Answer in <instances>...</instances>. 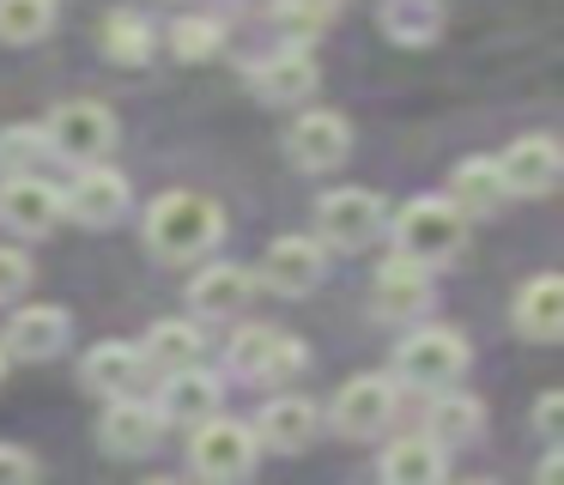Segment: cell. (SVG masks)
<instances>
[{"label": "cell", "instance_id": "cell-1", "mask_svg": "<svg viewBox=\"0 0 564 485\" xmlns=\"http://www.w3.org/2000/svg\"><path fill=\"white\" fill-rule=\"evenodd\" d=\"M219 230H225V213L195 188L164 194V201H152V213H147V242L164 255V261H195V255H207L213 242H219Z\"/></svg>", "mask_w": 564, "mask_h": 485}, {"label": "cell", "instance_id": "cell-2", "mask_svg": "<svg viewBox=\"0 0 564 485\" xmlns=\"http://www.w3.org/2000/svg\"><path fill=\"white\" fill-rule=\"evenodd\" d=\"M462 370H467V340L455 334V327H419V334H406L401 352H394V376H401L406 388H425V395L455 388Z\"/></svg>", "mask_w": 564, "mask_h": 485}, {"label": "cell", "instance_id": "cell-3", "mask_svg": "<svg viewBox=\"0 0 564 485\" xmlns=\"http://www.w3.org/2000/svg\"><path fill=\"white\" fill-rule=\"evenodd\" d=\"M462 237H467V218L455 213L449 201H413V206L394 213V249L425 261V267L449 261V255L462 249Z\"/></svg>", "mask_w": 564, "mask_h": 485}, {"label": "cell", "instance_id": "cell-4", "mask_svg": "<svg viewBox=\"0 0 564 485\" xmlns=\"http://www.w3.org/2000/svg\"><path fill=\"white\" fill-rule=\"evenodd\" d=\"M256 431L249 424H237V419H200L195 424V436H188V461H195V473L200 479H249L256 473Z\"/></svg>", "mask_w": 564, "mask_h": 485}, {"label": "cell", "instance_id": "cell-5", "mask_svg": "<svg viewBox=\"0 0 564 485\" xmlns=\"http://www.w3.org/2000/svg\"><path fill=\"white\" fill-rule=\"evenodd\" d=\"M43 133H50V146L62 158L91 164V158H104L116 146V116L104 104H91V97H67V104H55V116L43 121Z\"/></svg>", "mask_w": 564, "mask_h": 485}, {"label": "cell", "instance_id": "cell-6", "mask_svg": "<svg viewBox=\"0 0 564 485\" xmlns=\"http://www.w3.org/2000/svg\"><path fill=\"white\" fill-rule=\"evenodd\" d=\"M316 230H322V242H334V249H365V242L382 230V194H370V188L322 194L316 201Z\"/></svg>", "mask_w": 564, "mask_h": 485}, {"label": "cell", "instance_id": "cell-7", "mask_svg": "<svg viewBox=\"0 0 564 485\" xmlns=\"http://www.w3.org/2000/svg\"><path fill=\"white\" fill-rule=\"evenodd\" d=\"M62 213H74L79 225H116V218L128 213V176L122 170H110V164H79V176H74V188H62Z\"/></svg>", "mask_w": 564, "mask_h": 485}, {"label": "cell", "instance_id": "cell-8", "mask_svg": "<svg viewBox=\"0 0 564 485\" xmlns=\"http://www.w3.org/2000/svg\"><path fill=\"white\" fill-rule=\"evenodd\" d=\"M0 225L19 230V237H43L50 225H62V188L43 170L7 176V188H0Z\"/></svg>", "mask_w": 564, "mask_h": 485}, {"label": "cell", "instance_id": "cell-9", "mask_svg": "<svg viewBox=\"0 0 564 485\" xmlns=\"http://www.w3.org/2000/svg\"><path fill=\"white\" fill-rule=\"evenodd\" d=\"M498 170H503V188H510V194H528V201H540V194L558 188L564 152H558V140H552V133H528V140H516L510 152L498 158Z\"/></svg>", "mask_w": 564, "mask_h": 485}, {"label": "cell", "instance_id": "cell-10", "mask_svg": "<svg viewBox=\"0 0 564 485\" xmlns=\"http://www.w3.org/2000/svg\"><path fill=\"white\" fill-rule=\"evenodd\" d=\"M231 370L243 376H261V382H285V376L304 370V346L280 327H243L231 340Z\"/></svg>", "mask_w": 564, "mask_h": 485}, {"label": "cell", "instance_id": "cell-11", "mask_svg": "<svg viewBox=\"0 0 564 485\" xmlns=\"http://www.w3.org/2000/svg\"><path fill=\"white\" fill-rule=\"evenodd\" d=\"M98 436H104V449H110V455L134 461V455H152V449L164 443V419H159V407H152V400L110 395V412H104Z\"/></svg>", "mask_w": 564, "mask_h": 485}, {"label": "cell", "instance_id": "cell-12", "mask_svg": "<svg viewBox=\"0 0 564 485\" xmlns=\"http://www.w3.org/2000/svg\"><path fill=\"white\" fill-rule=\"evenodd\" d=\"M285 146H292L297 170H334V164H346V152H352V128H346V116H334V109H310V116L292 121Z\"/></svg>", "mask_w": 564, "mask_h": 485}, {"label": "cell", "instance_id": "cell-13", "mask_svg": "<svg viewBox=\"0 0 564 485\" xmlns=\"http://www.w3.org/2000/svg\"><path fill=\"white\" fill-rule=\"evenodd\" d=\"M394 419V382L389 376H352L334 395V431L340 436H377Z\"/></svg>", "mask_w": 564, "mask_h": 485}, {"label": "cell", "instance_id": "cell-14", "mask_svg": "<svg viewBox=\"0 0 564 485\" xmlns=\"http://www.w3.org/2000/svg\"><path fill=\"white\" fill-rule=\"evenodd\" d=\"M322 242L316 237H280L268 242V255H261V279H268V291H280V298H304V291L322 285Z\"/></svg>", "mask_w": 564, "mask_h": 485}, {"label": "cell", "instance_id": "cell-15", "mask_svg": "<svg viewBox=\"0 0 564 485\" xmlns=\"http://www.w3.org/2000/svg\"><path fill=\"white\" fill-rule=\"evenodd\" d=\"M7 352L13 358H31V364H43V358H55V352L74 340V315L62 310V303H31V310H19L13 322H7Z\"/></svg>", "mask_w": 564, "mask_h": 485}, {"label": "cell", "instance_id": "cell-16", "mask_svg": "<svg viewBox=\"0 0 564 485\" xmlns=\"http://www.w3.org/2000/svg\"><path fill=\"white\" fill-rule=\"evenodd\" d=\"M370 303H377V315H389V322H406V315H419L431 303V267L413 261V255H394V261L377 267V285H370Z\"/></svg>", "mask_w": 564, "mask_h": 485}, {"label": "cell", "instance_id": "cell-17", "mask_svg": "<svg viewBox=\"0 0 564 485\" xmlns=\"http://www.w3.org/2000/svg\"><path fill=\"white\" fill-rule=\"evenodd\" d=\"M510 322H516V334H522V340L552 346V340L564 334V279L558 273H534L522 291H516Z\"/></svg>", "mask_w": 564, "mask_h": 485}, {"label": "cell", "instance_id": "cell-18", "mask_svg": "<svg viewBox=\"0 0 564 485\" xmlns=\"http://www.w3.org/2000/svg\"><path fill=\"white\" fill-rule=\"evenodd\" d=\"M164 424H200L219 412V382H213L200 364H183V370H164V395L152 400Z\"/></svg>", "mask_w": 564, "mask_h": 485}, {"label": "cell", "instance_id": "cell-19", "mask_svg": "<svg viewBox=\"0 0 564 485\" xmlns=\"http://www.w3.org/2000/svg\"><path fill=\"white\" fill-rule=\"evenodd\" d=\"M316 407H310L304 395H273L268 407L256 412V443H273V449H285V455H297V449H310L316 443Z\"/></svg>", "mask_w": 564, "mask_h": 485}, {"label": "cell", "instance_id": "cell-20", "mask_svg": "<svg viewBox=\"0 0 564 485\" xmlns=\"http://www.w3.org/2000/svg\"><path fill=\"white\" fill-rule=\"evenodd\" d=\"M449 194H455L449 206L462 218H491L503 201H510L498 158H462V164H455V176H449Z\"/></svg>", "mask_w": 564, "mask_h": 485}, {"label": "cell", "instance_id": "cell-21", "mask_svg": "<svg viewBox=\"0 0 564 485\" xmlns=\"http://www.w3.org/2000/svg\"><path fill=\"white\" fill-rule=\"evenodd\" d=\"M249 298H256V279H249L237 261H213V267H200L195 285H188V303H195L200 315H213V322L237 315Z\"/></svg>", "mask_w": 564, "mask_h": 485}, {"label": "cell", "instance_id": "cell-22", "mask_svg": "<svg viewBox=\"0 0 564 485\" xmlns=\"http://www.w3.org/2000/svg\"><path fill=\"white\" fill-rule=\"evenodd\" d=\"M316 61L304 55V43H292V48H280V55H268L256 67V91H261V104H297V97H310L316 91Z\"/></svg>", "mask_w": 564, "mask_h": 485}, {"label": "cell", "instance_id": "cell-23", "mask_svg": "<svg viewBox=\"0 0 564 485\" xmlns=\"http://www.w3.org/2000/svg\"><path fill=\"white\" fill-rule=\"evenodd\" d=\"M86 388H98V395H128V388L140 382V370H147V358H140V346H128V340H104V346L86 352Z\"/></svg>", "mask_w": 564, "mask_h": 485}, {"label": "cell", "instance_id": "cell-24", "mask_svg": "<svg viewBox=\"0 0 564 485\" xmlns=\"http://www.w3.org/2000/svg\"><path fill=\"white\" fill-rule=\"evenodd\" d=\"M479 424H486V412H479L474 395H449V388L431 395V412H425V436H431V443H443V449L474 443Z\"/></svg>", "mask_w": 564, "mask_h": 485}, {"label": "cell", "instance_id": "cell-25", "mask_svg": "<svg viewBox=\"0 0 564 485\" xmlns=\"http://www.w3.org/2000/svg\"><path fill=\"white\" fill-rule=\"evenodd\" d=\"M443 443H431V436H401V443H389V455H382V479L389 485H437L443 479Z\"/></svg>", "mask_w": 564, "mask_h": 485}, {"label": "cell", "instance_id": "cell-26", "mask_svg": "<svg viewBox=\"0 0 564 485\" xmlns=\"http://www.w3.org/2000/svg\"><path fill=\"white\" fill-rule=\"evenodd\" d=\"M443 31V7L437 0H382V36L406 48H425Z\"/></svg>", "mask_w": 564, "mask_h": 485}, {"label": "cell", "instance_id": "cell-27", "mask_svg": "<svg viewBox=\"0 0 564 485\" xmlns=\"http://www.w3.org/2000/svg\"><path fill=\"white\" fill-rule=\"evenodd\" d=\"M200 352H207V340L195 322H159L140 346V358L159 364V370H183V364H200Z\"/></svg>", "mask_w": 564, "mask_h": 485}, {"label": "cell", "instance_id": "cell-28", "mask_svg": "<svg viewBox=\"0 0 564 485\" xmlns=\"http://www.w3.org/2000/svg\"><path fill=\"white\" fill-rule=\"evenodd\" d=\"M55 158V146H50V133L43 128H0V176H31V170H43Z\"/></svg>", "mask_w": 564, "mask_h": 485}, {"label": "cell", "instance_id": "cell-29", "mask_svg": "<svg viewBox=\"0 0 564 485\" xmlns=\"http://www.w3.org/2000/svg\"><path fill=\"white\" fill-rule=\"evenodd\" d=\"M104 48H110V61H122V67H140V61L152 55V31L140 12H110L104 19Z\"/></svg>", "mask_w": 564, "mask_h": 485}, {"label": "cell", "instance_id": "cell-30", "mask_svg": "<svg viewBox=\"0 0 564 485\" xmlns=\"http://www.w3.org/2000/svg\"><path fill=\"white\" fill-rule=\"evenodd\" d=\"M55 24V0H0V43H37Z\"/></svg>", "mask_w": 564, "mask_h": 485}, {"label": "cell", "instance_id": "cell-31", "mask_svg": "<svg viewBox=\"0 0 564 485\" xmlns=\"http://www.w3.org/2000/svg\"><path fill=\"white\" fill-rule=\"evenodd\" d=\"M273 24H280L292 43H310V36H322L334 24V0H280V7H273Z\"/></svg>", "mask_w": 564, "mask_h": 485}, {"label": "cell", "instance_id": "cell-32", "mask_svg": "<svg viewBox=\"0 0 564 485\" xmlns=\"http://www.w3.org/2000/svg\"><path fill=\"white\" fill-rule=\"evenodd\" d=\"M213 48H219V24H213V19H176L171 24V55L207 61Z\"/></svg>", "mask_w": 564, "mask_h": 485}, {"label": "cell", "instance_id": "cell-33", "mask_svg": "<svg viewBox=\"0 0 564 485\" xmlns=\"http://www.w3.org/2000/svg\"><path fill=\"white\" fill-rule=\"evenodd\" d=\"M25 285H31V261L19 249H7V242H0V303L19 298Z\"/></svg>", "mask_w": 564, "mask_h": 485}, {"label": "cell", "instance_id": "cell-34", "mask_svg": "<svg viewBox=\"0 0 564 485\" xmlns=\"http://www.w3.org/2000/svg\"><path fill=\"white\" fill-rule=\"evenodd\" d=\"M25 479H37V455H31V449L0 443V485H25Z\"/></svg>", "mask_w": 564, "mask_h": 485}, {"label": "cell", "instance_id": "cell-35", "mask_svg": "<svg viewBox=\"0 0 564 485\" xmlns=\"http://www.w3.org/2000/svg\"><path fill=\"white\" fill-rule=\"evenodd\" d=\"M534 431L546 436V443H558V431H564V395H558V388H546V395H540V407H534Z\"/></svg>", "mask_w": 564, "mask_h": 485}, {"label": "cell", "instance_id": "cell-36", "mask_svg": "<svg viewBox=\"0 0 564 485\" xmlns=\"http://www.w3.org/2000/svg\"><path fill=\"white\" fill-rule=\"evenodd\" d=\"M0 376H7V346H0Z\"/></svg>", "mask_w": 564, "mask_h": 485}]
</instances>
